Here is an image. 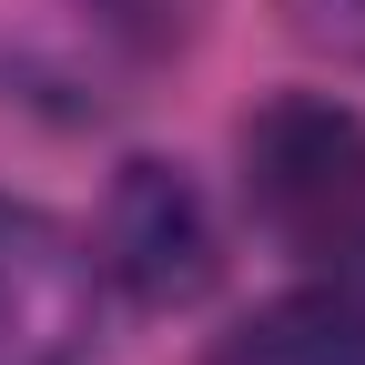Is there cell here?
I'll list each match as a JSON object with an SVG mask.
<instances>
[{
	"label": "cell",
	"instance_id": "cell-1",
	"mask_svg": "<svg viewBox=\"0 0 365 365\" xmlns=\"http://www.w3.org/2000/svg\"><path fill=\"white\" fill-rule=\"evenodd\" d=\"M244 163V213L274 254H335L365 234V112L335 91H284L234 132Z\"/></svg>",
	"mask_w": 365,
	"mask_h": 365
},
{
	"label": "cell",
	"instance_id": "cell-2",
	"mask_svg": "<svg viewBox=\"0 0 365 365\" xmlns=\"http://www.w3.org/2000/svg\"><path fill=\"white\" fill-rule=\"evenodd\" d=\"M91 264L102 284L132 294L143 314H182L223 284V223L203 203V182L163 163V153H132L102 193V223H91Z\"/></svg>",
	"mask_w": 365,
	"mask_h": 365
},
{
	"label": "cell",
	"instance_id": "cell-3",
	"mask_svg": "<svg viewBox=\"0 0 365 365\" xmlns=\"http://www.w3.org/2000/svg\"><path fill=\"white\" fill-rule=\"evenodd\" d=\"M102 294L112 284L81 223L0 193V365H81L102 335Z\"/></svg>",
	"mask_w": 365,
	"mask_h": 365
},
{
	"label": "cell",
	"instance_id": "cell-4",
	"mask_svg": "<svg viewBox=\"0 0 365 365\" xmlns=\"http://www.w3.org/2000/svg\"><path fill=\"white\" fill-rule=\"evenodd\" d=\"M223 365H365V234L335 244V254H314L234 335Z\"/></svg>",
	"mask_w": 365,
	"mask_h": 365
},
{
	"label": "cell",
	"instance_id": "cell-5",
	"mask_svg": "<svg viewBox=\"0 0 365 365\" xmlns=\"http://www.w3.org/2000/svg\"><path fill=\"white\" fill-rule=\"evenodd\" d=\"M284 11H294V31L314 51H335V61L365 71V0H284Z\"/></svg>",
	"mask_w": 365,
	"mask_h": 365
}]
</instances>
